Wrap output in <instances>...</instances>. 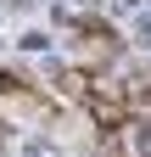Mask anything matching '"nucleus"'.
Listing matches in <instances>:
<instances>
[{"label":"nucleus","mask_w":151,"mask_h":157,"mask_svg":"<svg viewBox=\"0 0 151 157\" xmlns=\"http://www.w3.org/2000/svg\"><path fill=\"white\" fill-rule=\"evenodd\" d=\"M129 101L134 95L129 90H112V84H90V95H84V107H90V124H101V129H129Z\"/></svg>","instance_id":"nucleus-1"},{"label":"nucleus","mask_w":151,"mask_h":157,"mask_svg":"<svg viewBox=\"0 0 151 157\" xmlns=\"http://www.w3.org/2000/svg\"><path fill=\"white\" fill-rule=\"evenodd\" d=\"M118 56H123V45H118V34H112V28H84V62H118Z\"/></svg>","instance_id":"nucleus-2"}]
</instances>
